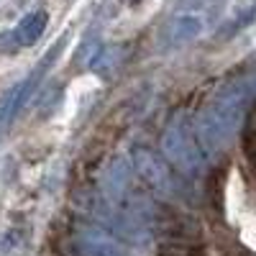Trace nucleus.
Segmentation results:
<instances>
[{
  "label": "nucleus",
  "instance_id": "nucleus-1",
  "mask_svg": "<svg viewBox=\"0 0 256 256\" xmlns=\"http://www.w3.org/2000/svg\"><path fill=\"white\" fill-rule=\"evenodd\" d=\"M159 238L162 244H174V246H192V244H202V228L198 218H192L190 212L177 210V208H162L159 210Z\"/></svg>",
  "mask_w": 256,
  "mask_h": 256
}]
</instances>
